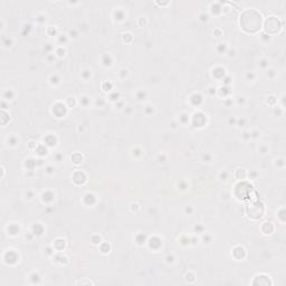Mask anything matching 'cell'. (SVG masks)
<instances>
[{
  "label": "cell",
  "mask_w": 286,
  "mask_h": 286,
  "mask_svg": "<svg viewBox=\"0 0 286 286\" xmlns=\"http://www.w3.org/2000/svg\"><path fill=\"white\" fill-rule=\"evenodd\" d=\"M262 15L255 9H247L245 10L240 18V26L247 33H256L261 29L262 26Z\"/></svg>",
  "instance_id": "cell-1"
},
{
  "label": "cell",
  "mask_w": 286,
  "mask_h": 286,
  "mask_svg": "<svg viewBox=\"0 0 286 286\" xmlns=\"http://www.w3.org/2000/svg\"><path fill=\"white\" fill-rule=\"evenodd\" d=\"M281 28V25H280V20L278 17H269L267 18V20L265 22V31L269 34H275L278 33Z\"/></svg>",
  "instance_id": "cell-2"
}]
</instances>
